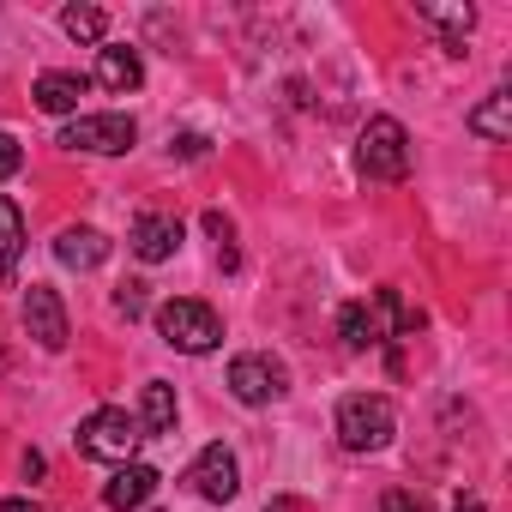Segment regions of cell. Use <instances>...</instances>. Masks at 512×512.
Masks as SVG:
<instances>
[{
  "label": "cell",
  "instance_id": "11",
  "mask_svg": "<svg viewBox=\"0 0 512 512\" xmlns=\"http://www.w3.org/2000/svg\"><path fill=\"white\" fill-rule=\"evenodd\" d=\"M157 482H163V476H157L151 464H139V458H133V464H121V470L109 476L103 500H109V512H139V506L157 494Z\"/></svg>",
  "mask_w": 512,
  "mask_h": 512
},
{
  "label": "cell",
  "instance_id": "20",
  "mask_svg": "<svg viewBox=\"0 0 512 512\" xmlns=\"http://www.w3.org/2000/svg\"><path fill=\"white\" fill-rule=\"evenodd\" d=\"M380 512H428V500L410 494V488H386V494H380Z\"/></svg>",
  "mask_w": 512,
  "mask_h": 512
},
{
  "label": "cell",
  "instance_id": "12",
  "mask_svg": "<svg viewBox=\"0 0 512 512\" xmlns=\"http://www.w3.org/2000/svg\"><path fill=\"white\" fill-rule=\"evenodd\" d=\"M97 85H103V91H115V97L139 91V85H145V61H139V49L103 43V49H97Z\"/></svg>",
  "mask_w": 512,
  "mask_h": 512
},
{
  "label": "cell",
  "instance_id": "21",
  "mask_svg": "<svg viewBox=\"0 0 512 512\" xmlns=\"http://www.w3.org/2000/svg\"><path fill=\"white\" fill-rule=\"evenodd\" d=\"M19 163H25L19 139H13V133H0V181H7V175H19Z\"/></svg>",
  "mask_w": 512,
  "mask_h": 512
},
{
  "label": "cell",
  "instance_id": "19",
  "mask_svg": "<svg viewBox=\"0 0 512 512\" xmlns=\"http://www.w3.org/2000/svg\"><path fill=\"white\" fill-rule=\"evenodd\" d=\"M145 290H151V284H139V278H127V284L115 290V308H121L127 320H139V314L151 308V296H145Z\"/></svg>",
  "mask_w": 512,
  "mask_h": 512
},
{
  "label": "cell",
  "instance_id": "10",
  "mask_svg": "<svg viewBox=\"0 0 512 512\" xmlns=\"http://www.w3.org/2000/svg\"><path fill=\"white\" fill-rule=\"evenodd\" d=\"M109 235L103 229H91V223H67L61 235H55V260L67 266V272H97L103 260H109Z\"/></svg>",
  "mask_w": 512,
  "mask_h": 512
},
{
  "label": "cell",
  "instance_id": "15",
  "mask_svg": "<svg viewBox=\"0 0 512 512\" xmlns=\"http://www.w3.org/2000/svg\"><path fill=\"white\" fill-rule=\"evenodd\" d=\"M464 127H470L476 139H488V145H506V139H512V91H488V97L464 115Z\"/></svg>",
  "mask_w": 512,
  "mask_h": 512
},
{
  "label": "cell",
  "instance_id": "9",
  "mask_svg": "<svg viewBox=\"0 0 512 512\" xmlns=\"http://www.w3.org/2000/svg\"><path fill=\"white\" fill-rule=\"evenodd\" d=\"M181 217H169V211H145L139 223H133V235H127V247L139 253L145 266H163V260H175L181 253Z\"/></svg>",
  "mask_w": 512,
  "mask_h": 512
},
{
  "label": "cell",
  "instance_id": "3",
  "mask_svg": "<svg viewBox=\"0 0 512 512\" xmlns=\"http://www.w3.org/2000/svg\"><path fill=\"white\" fill-rule=\"evenodd\" d=\"M157 332H163V344L181 350V356H211V350L223 344L217 308H205V302H193V296L163 302V308H157Z\"/></svg>",
  "mask_w": 512,
  "mask_h": 512
},
{
  "label": "cell",
  "instance_id": "23",
  "mask_svg": "<svg viewBox=\"0 0 512 512\" xmlns=\"http://www.w3.org/2000/svg\"><path fill=\"white\" fill-rule=\"evenodd\" d=\"M43 470H49V464H43V452H25V482H37Z\"/></svg>",
  "mask_w": 512,
  "mask_h": 512
},
{
  "label": "cell",
  "instance_id": "25",
  "mask_svg": "<svg viewBox=\"0 0 512 512\" xmlns=\"http://www.w3.org/2000/svg\"><path fill=\"white\" fill-rule=\"evenodd\" d=\"M452 512H482V500H476V494H464V500H458Z\"/></svg>",
  "mask_w": 512,
  "mask_h": 512
},
{
  "label": "cell",
  "instance_id": "13",
  "mask_svg": "<svg viewBox=\"0 0 512 512\" xmlns=\"http://www.w3.org/2000/svg\"><path fill=\"white\" fill-rule=\"evenodd\" d=\"M338 338H344L350 350H374V344H386L392 332H386L380 302H344V308H338Z\"/></svg>",
  "mask_w": 512,
  "mask_h": 512
},
{
  "label": "cell",
  "instance_id": "2",
  "mask_svg": "<svg viewBox=\"0 0 512 512\" xmlns=\"http://www.w3.org/2000/svg\"><path fill=\"white\" fill-rule=\"evenodd\" d=\"M356 169L368 181H404L410 175V133L398 115H368V127L356 139Z\"/></svg>",
  "mask_w": 512,
  "mask_h": 512
},
{
  "label": "cell",
  "instance_id": "14",
  "mask_svg": "<svg viewBox=\"0 0 512 512\" xmlns=\"http://www.w3.org/2000/svg\"><path fill=\"white\" fill-rule=\"evenodd\" d=\"M85 91H91V79H85V73H43V79L31 85L37 109H43V115H67V121L79 115V97H85Z\"/></svg>",
  "mask_w": 512,
  "mask_h": 512
},
{
  "label": "cell",
  "instance_id": "7",
  "mask_svg": "<svg viewBox=\"0 0 512 512\" xmlns=\"http://www.w3.org/2000/svg\"><path fill=\"white\" fill-rule=\"evenodd\" d=\"M187 482H193V494H199V500H211V506H229V500L241 494V464H235V452H229L223 440H211V446L193 458Z\"/></svg>",
  "mask_w": 512,
  "mask_h": 512
},
{
  "label": "cell",
  "instance_id": "18",
  "mask_svg": "<svg viewBox=\"0 0 512 512\" xmlns=\"http://www.w3.org/2000/svg\"><path fill=\"white\" fill-rule=\"evenodd\" d=\"M61 31H67L73 43H103V37H109V13H103V7H67V13H61Z\"/></svg>",
  "mask_w": 512,
  "mask_h": 512
},
{
  "label": "cell",
  "instance_id": "4",
  "mask_svg": "<svg viewBox=\"0 0 512 512\" xmlns=\"http://www.w3.org/2000/svg\"><path fill=\"white\" fill-rule=\"evenodd\" d=\"M79 452L85 458H97V464H133V452H139V440H145V428H139V416H127V410H115V404H103V410H91L85 422H79Z\"/></svg>",
  "mask_w": 512,
  "mask_h": 512
},
{
  "label": "cell",
  "instance_id": "1",
  "mask_svg": "<svg viewBox=\"0 0 512 512\" xmlns=\"http://www.w3.org/2000/svg\"><path fill=\"white\" fill-rule=\"evenodd\" d=\"M338 446L344 452H386L392 434H398V410L380 398V392H350L338 404Z\"/></svg>",
  "mask_w": 512,
  "mask_h": 512
},
{
  "label": "cell",
  "instance_id": "8",
  "mask_svg": "<svg viewBox=\"0 0 512 512\" xmlns=\"http://www.w3.org/2000/svg\"><path fill=\"white\" fill-rule=\"evenodd\" d=\"M19 320H25V332L43 344V350H67V308H61V296L49 290V284H31L25 290V308H19Z\"/></svg>",
  "mask_w": 512,
  "mask_h": 512
},
{
  "label": "cell",
  "instance_id": "26",
  "mask_svg": "<svg viewBox=\"0 0 512 512\" xmlns=\"http://www.w3.org/2000/svg\"><path fill=\"white\" fill-rule=\"evenodd\" d=\"M0 368H7V356H0Z\"/></svg>",
  "mask_w": 512,
  "mask_h": 512
},
{
  "label": "cell",
  "instance_id": "17",
  "mask_svg": "<svg viewBox=\"0 0 512 512\" xmlns=\"http://www.w3.org/2000/svg\"><path fill=\"white\" fill-rule=\"evenodd\" d=\"M19 260H25V211H19V199L0 193V278H13Z\"/></svg>",
  "mask_w": 512,
  "mask_h": 512
},
{
  "label": "cell",
  "instance_id": "6",
  "mask_svg": "<svg viewBox=\"0 0 512 512\" xmlns=\"http://www.w3.org/2000/svg\"><path fill=\"white\" fill-rule=\"evenodd\" d=\"M229 392H235V404H247V410H266V404H278V398L290 392V374H284V362L247 350V356L229 362Z\"/></svg>",
  "mask_w": 512,
  "mask_h": 512
},
{
  "label": "cell",
  "instance_id": "5",
  "mask_svg": "<svg viewBox=\"0 0 512 512\" xmlns=\"http://www.w3.org/2000/svg\"><path fill=\"white\" fill-rule=\"evenodd\" d=\"M67 151H91V157H121L139 145V121L133 115H73L61 127Z\"/></svg>",
  "mask_w": 512,
  "mask_h": 512
},
{
  "label": "cell",
  "instance_id": "22",
  "mask_svg": "<svg viewBox=\"0 0 512 512\" xmlns=\"http://www.w3.org/2000/svg\"><path fill=\"white\" fill-rule=\"evenodd\" d=\"M175 151H181V157H205V139H199V133H187V139H175Z\"/></svg>",
  "mask_w": 512,
  "mask_h": 512
},
{
  "label": "cell",
  "instance_id": "16",
  "mask_svg": "<svg viewBox=\"0 0 512 512\" xmlns=\"http://www.w3.org/2000/svg\"><path fill=\"white\" fill-rule=\"evenodd\" d=\"M175 386L169 380H145V398H139V428H145V440L151 434H175Z\"/></svg>",
  "mask_w": 512,
  "mask_h": 512
},
{
  "label": "cell",
  "instance_id": "24",
  "mask_svg": "<svg viewBox=\"0 0 512 512\" xmlns=\"http://www.w3.org/2000/svg\"><path fill=\"white\" fill-rule=\"evenodd\" d=\"M0 512H37V500H25V494H13L7 506H0Z\"/></svg>",
  "mask_w": 512,
  "mask_h": 512
}]
</instances>
